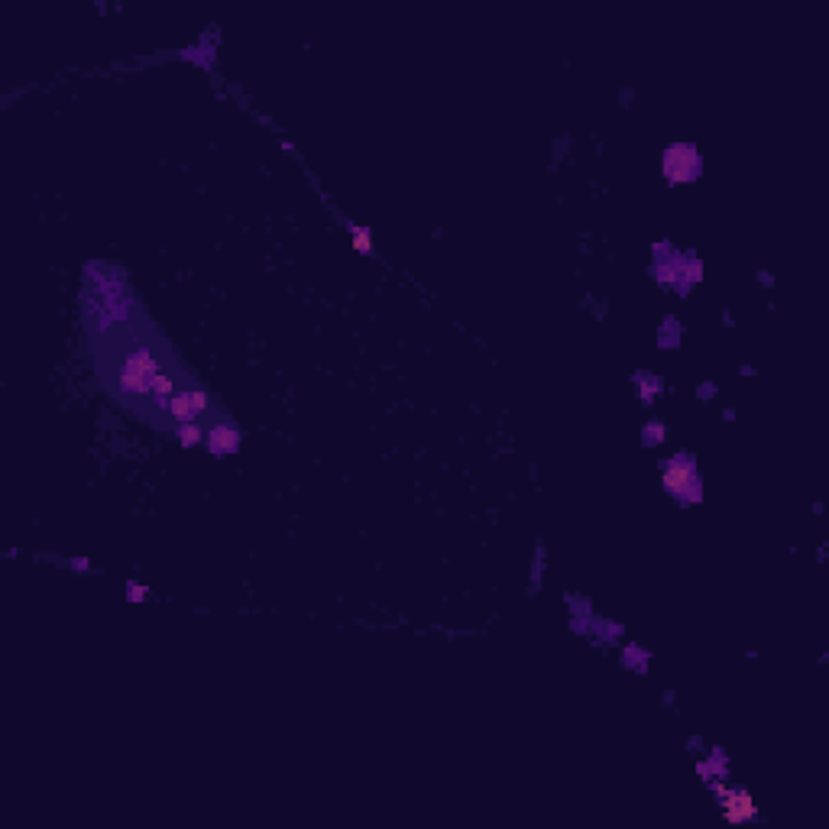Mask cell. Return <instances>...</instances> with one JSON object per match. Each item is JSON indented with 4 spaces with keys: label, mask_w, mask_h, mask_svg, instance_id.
<instances>
[{
    "label": "cell",
    "mask_w": 829,
    "mask_h": 829,
    "mask_svg": "<svg viewBox=\"0 0 829 829\" xmlns=\"http://www.w3.org/2000/svg\"><path fill=\"white\" fill-rule=\"evenodd\" d=\"M661 476H664V489L674 496L683 506H693V502L703 499V480H700V467L690 453H677V457L664 460L661 463Z\"/></svg>",
    "instance_id": "6da1fadb"
},
{
    "label": "cell",
    "mask_w": 829,
    "mask_h": 829,
    "mask_svg": "<svg viewBox=\"0 0 829 829\" xmlns=\"http://www.w3.org/2000/svg\"><path fill=\"white\" fill-rule=\"evenodd\" d=\"M661 169L670 185H690L703 172V159H700V149L693 143H674V146L664 149Z\"/></svg>",
    "instance_id": "7a4b0ae2"
},
{
    "label": "cell",
    "mask_w": 829,
    "mask_h": 829,
    "mask_svg": "<svg viewBox=\"0 0 829 829\" xmlns=\"http://www.w3.org/2000/svg\"><path fill=\"white\" fill-rule=\"evenodd\" d=\"M204 444L214 457H227V453H237L240 451V431L233 425H214L208 434H204Z\"/></svg>",
    "instance_id": "3957f363"
},
{
    "label": "cell",
    "mask_w": 829,
    "mask_h": 829,
    "mask_svg": "<svg viewBox=\"0 0 829 829\" xmlns=\"http://www.w3.org/2000/svg\"><path fill=\"white\" fill-rule=\"evenodd\" d=\"M169 415L175 418V425H185V421H198L195 402H191V389L175 392V396L169 398Z\"/></svg>",
    "instance_id": "277c9868"
},
{
    "label": "cell",
    "mask_w": 829,
    "mask_h": 829,
    "mask_svg": "<svg viewBox=\"0 0 829 829\" xmlns=\"http://www.w3.org/2000/svg\"><path fill=\"white\" fill-rule=\"evenodd\" d=\"M175 438H179L185 447H195L204 441V434H201V428H198V421H185V425L175 428Z\"/></svg>",
    "instance_id": "5b68a950"
},
{
    "label": "cell",
    "mask_w": 829,
    "mask_h": 829,
    "mask_svg": "<svg viewBox=\"0 0 829 829\" xmlns=\"http://www.w3.org/2000/svg\"><path fill=\"white\" fill-rule=\"evenodd\" d=\"M641 434H645V444H651V447H655V444H661V441H664V434H668V428H664V425H658V421H651V425H645V431H641Z\"/></svg>",
    "instance_id": "8992f818"
},
{
    "label": "cell",
    "mask_w": 829,
    "mask_h": 829,
    "mask_svg": "<svg viewBox=\"0 0 829 829\" xmlns=\"http://www.w3.org/2000/svg\"><path fill=\"white\" fill-rule=\"evenodd\" d=\"M350 233H353V246H356V250H366V253L373 250V243H370V230L353 227V230H350Z\"/></svg>",
    "instance_id": "52a82bcc"
},
{
    "label": "cell",
    "mask_w": 829,
    "mask_h": 829,
    "mask_svg": "<svg viewBox=\"0 0 829 829\" xmlns=\"http://www.w3.org/2000/svg\"><path fill=\"white\" fill-rule=\"evenodd\" d=\"M126 593H133L130 600H146V593H149V590H146V586H126Z\"/></svg>",
    "instance_id": "ba28073f"
}]
</instances>
